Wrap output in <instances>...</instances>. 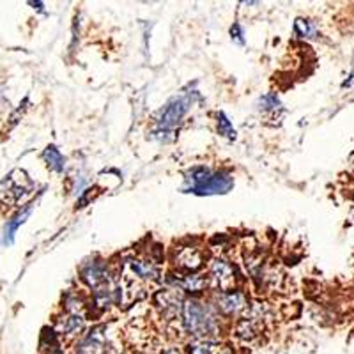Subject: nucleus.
I'll use <instances>...</instances> for the list:
<instances>
[{
  "instance_id": "obj_1",
  "label": "nucleus",
  "mask_w": 354,
  "mask_h": 354,
  "mask_svg": "<svg viewBox=\"0 0 354 354\" xmlns=\"http://www.w3.org/2000/svg\"><path fill=\"white\" fill-rule=\"evenodd\" d=\"M183 322L185 328L192 337H195L198 342L207 340L211 342L218 335V319L209 306H205L201 301H185L183 306Z\"/></svg>"
},
{
  "instance_id": "obj_2",
  "label": "nucleus",
  "mask_w": 354,
  "mask_h": 354,
  "mask_svg": "<svg viewBox=\"0 0 354 354\" xmlns=\"http://www.w3.org/2000/svg\"><path fill=\"white\" fill-rule=\"evenodd\" d=\"M234 186V179L225 170H213L205 167H195L186 176V192L197 195H218L227 194Z\"/></svg>"
},
{
  "instance_id": "obj_3",
  "label": "nucleus",
  "mask_w": 354,
  "mask_h": 354,
  "mask_svg": "<svg viewBox=\"0 0 354 354\" xmlns=\"http://www.w3.org/2000/svg\"><path fill=\"white\" fill-rule=\"evenodd\" d=\"M82 277L87 282V286L94 290V301L97 306L105 308V306L112 305L119 287L115 286L109 268L103 262H88L82 270Z\"/></svg>"
},
{
  "instance_id": "obj_4",
  "label": "nucleus",
  "mask_w": 354,
  "mask_h": 354,
  "mask_svg": "<svg viewBox=\"0 0 354 354\" xmlns=\"http://www.w3.org/2000/svg\"><path fill=\"white\" fill-rule=\"evenodd\" d=\"M194 105V97L192 94H183V96L172 97L163 109L158 112L156 119H154V129L153 137L160 138L161 142H169L167 135H174V129L179 126L183 121V117L188 113L189 106Z\"/></svg>"
},
{
  "instance_id": "obj_5",
  "label": "nucleus",
  "mask_w": 354,
  "mask_h": 354,
  "mask_svg": "<svg viewBox=\"0 0 354 354\" xmlns=\"http://www.w3.org/2000/svg\"><path fill=\"white\" fill-rule=\"evenodd\" d=\"M211 280L220 292H230L236 287L238 277H236V270L230 262L223 261V259H216L211 266Z\"/></svg>"
},
{
  "instance_id": "obj_6",
  "label": "nucleus",
  "mask_w": 354,
  "mask_h": 354,
  "mask_svg": "<svg viewBox=\"0 0 354 354\" xmlns=\"http://www.w3.org/2000/svg\"><path fill=\"white\" fill-rule=\"evenodd\" d=\"M30 186H32V183L28 181L27 174L24 170H12L4 181L0 183V192L6 194V197L18 201V198H21L27 194Z\"/></svg>"
},
{
  "instance_id": "obj_7",
  "label": "nucleus",
  "mask_w": 354,
  "mask_h": 354,
  "mask_svg": "<svg viewBox=\"0 0 354 354\" xmlns=\"http://www.w3.org/2000/svg\"><path fill=\"white\" fill-rule=\"evenodd\" d=\"M156 305L161 310V314L172 319L177 314H183L185 299H183L179 289H161L156 294Z\"/></svg>"
},
{
  "instance_id": "obj_8",
  "label": "nucleus",
  "mask_w": 354,
  "mask_h": 354,
  "mask_svg": "<svg viewBox=\"0 0 354 354\" xmlns=\"http://www.w3.org/2000/svg\"><path fill=\"white\" fill-rule=\"evenodd\" d=\"M77 354H109V342H106L105 328H94V330L84 338V342L78 347Z\"/></svg>"
},
{
  "instance_id": "obj_9",
  "label": "nucleus",
  "mask_w": 354,
  "mask_h": 354,
  "mask_svg": "<svg viewBox=\"0 0 354 354\" xmlns=\"http://www.w3.org/2000/svg\"><path fill=\"white\" fill-rule=\"evenodd\" d=\"M218 308L227 315H239L248 308L245 294L238 290H230V292H220L216 298Z\"/></svg>"
},
{
  "instance_id": "obj_10",
  "label": "nucleus",
  "mask_w": 354,
  "mask_h": 354,
  "mask_svg": "<svg viewBox=\"0 0 354 354\" xmlns=\"http://www.w3.org/2000/svg\"><path fill=\"white\" fill-rule=\"evenodd\" d=\"M202 261H204V255L198 248L195 246H185L176 254V264L181 268L183 271H188L189 274L197 271L202 266Z\"/></svg>"
},
{
  "instance_id": "obj_11",
  "label": "nucleus",
  "mask_w": 354,
  "mask_h": 354,
  "mask_svg": "<svg viewBox=\"0 0 354 354\" xmlns=\"http://www.w3.org/2000/svg\"><path fill=\"white\" fill-rule=\"evenodd\" d=\"M261 330H262V314H261V310L255 306V308H252L248 317H245L238 324V337L241 338V340H246V342H248V340L257 337V335L261 333Z\"/></svg>"
},
{
  "instance_id": "obj_12",
  "label": "nucleus",
  "mask_w": 354,
  "mask_h": 354,
  "mask_svg": "<svg viewBox=\"0 0 354 354\" xmlns=\"http://www.w3.org/2000/svg\"><path fill=\"white\" fill-rule=\"evenodd\" d=\"M126 264L144 282H154V280L160 278V270H158V266L153 261H147V259H131Z\"/></svg>"
},
{
  "instance_id": "obj_13",
  "label": "nucleus",
  "mask_w": 354,
  "mask_h": 354,
  "mask_svg": "<svg viewBox=\"0 0 354 354\" xmlns=\"http://www.w3.org/2000/svg\"><path fill=\"white\" fill-rule=\"evenodd\" d=\"M32 207H34V204H28L24 211H20L17 216L8 221V225H6V230H4V245H12V241H15V236H17L18 227L27 221V218L30 216V213H32Z\"/></svg>"
},
{
  "instance_id": "obj_14",
  "label": "nucleus",
  "mask_w": 354,
  "mask_h": 354,
  "mask_svg": "<svg viewBox=\"0 0 354 354\" xmlns=\"http://www.w3.org/2000/svg\"><path fill=\"white\" fill-rule=\"evenodd\" d=\"M259 110H261L262 113H271L273 117L277 115V119H280V115L283 113V105L277 94L270 93L259 100Z\"/></svg>"
},
{
  "instance_id": "obj_15",
  "label": "nucleus",
  "mask_w": 354,
  "mask_h": 354,
  "mask_svg": "<svg viewBox=\"0 0 354 354\" xmlns=\"http://www.w3.org/2000/svg\"><path fill=\"white\" fill-rule=\"evenodd\" d=\"M43 158H44V161L48 163V167L53 170V172H57V174L64 172L66 160H64V156L61 154V151L57 149L55 145H48V147L44 149Z\"/></svg>"
},
{
  "instance_id": "obj_16",
  "label": "nucleus",
  "mask_w": 354,
  "mask_h": 354,
  "mask_svg": "<svg viewBox=\"0 0 354 354\" xmlns=\"http://www.w3.org/2000/svg\"><path fill=\"white\" fill-rule=\"evenodd\" d=\"M84 330V317L80 314H68L59 322V331L62 335H77Z\"/></svg>"
},
{
  "instance_id": "obj_17",
  "label": "nucleus",
  "mask_w": 354,
  "mask_h": 354,
  "mask_svg": "<svg viewBox=\"0 0 354 354\" xmlns=\"http://www.w3.org/2000/svg\"><path fill=\"white\" fill-rule=\"evenodd\" d=\"M294 32L298 37H303V39H315L319 36V28L312 20L298 18L296 24H294Z\"/></svg>"
},
{
  "instance_id": "obj_18",
  "label": "nucleus",
  "mask_w": 354,
  "mask_h": 354,
  "mask_svg": "<svg viewBox=\"0 0 354 354\" xmlns=\"http://www.w3.org/2000/svg\"><path fill=\"white\" fill-rule=\"evenodd\" d=\"M189 354H230V351L220 344L202 340V342L189 346Z\"/></svg>"
},
{
  "instance_id": "obj_19",
  "label": "nucleus",
  "mask_w": 354,
  "mask_h": 354,
  "mask_svg": "<svg viewBox=\"0 0 354 354\" xmlns=\"http://www.w3.org/2000/svg\"><path fill=\"white\" fill-rule=\"evenodd\" d=\"M176 286L181 287L183 290L198 292V290H202L205 286H207V280H205L204 277H201V274H188V277H185L183 280L176 282Z\"/></svg>"
},
{
  "instance_id": "obj_20",
  "label": "nucleus",
  "mask_w": 354,
  "mask_h": 354,
  "mask_svg": "<svg viewBox=\"0 0 354 354\" xmlns=\"http://www.w3.org/2000/svg\"><path fill=\"white\" fill-rule=\"evenodd\" d=\"M218 131H220V135L229 138V140H234V138H236V129H234L232 122L229 121V117L223 112L218 113Z\"/></svg>"
},
{
  "instance_id": "obj_21",
  "label": "nucleus",
  "mask_w": 354,
  "mask_h": 354,
  "mask_svg": "<svg viewBox=\"0 0 354 354\" xmlns=\"http://www.w3.org/2000/svg\"><path fill=\"white\" fill-rule=\"evenodd\" d=\"M230 36H232V41H236L238 44H245V37H243V28L239 24H234L232 28H230Z\"/></svg>"
},
{
  "instance_id": "obj_22",
  "label": "nucleus",
  "mask_w": 354,
  "mask_h": 354,
  "mask_svg": "<svg viewBox=\"0 0 354 354\" xmlns=\"http://www.w3.org/2000/svg\"><path fill=\"white\" fill-rule=\"evenodd\" d=\"M342 87L344 88H354V68H353V71H351L349 77H347V80L342 84Z\"/></svg>"
},
{
  "instance_id": "obj_23",
  "label": "nucleus",
  "mask_w": 354,
  "mask_h": 354,
  "mask_svg": "<svg viewBox=\"0 0 354 354\" xmlns=\"http://www.w3.org/2000/svg\"><path fill=\"white\" fill-rule=\"evenodd\" d=\"M163 354H179V353H177L176 349H167L165 353H163Z\"/></svg>"
}]
</instances>
